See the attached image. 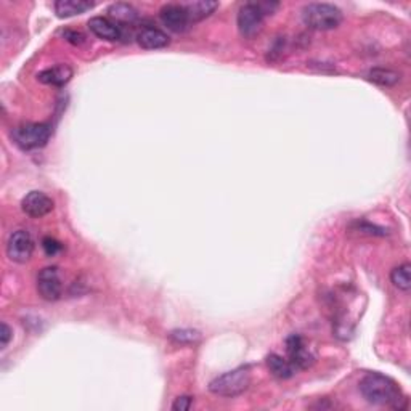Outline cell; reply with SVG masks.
Instances as JSON below:
<instances>
[{
  "label": "cell",
  "mask_w": 411,
  "mask_h": 411,
  "mask_svg": "<svg viewBox=\"0 0 411 411\" xmlns=\"http://www.w3.org/2000/svg\"><path fill=\"white\" fill-rule=\"evenodd\" d=\"M353 227H357L358 232L368 233V235H381V236L387 235V230H384V228L371 225V223H368V222H355L353 223Z\"/></svg>",
  "instance_id": "cell-22"
},
{
  "label": "cell",
  "mask_w": 411,
  "mask_h": 411,
  "mask_svg": "<svg viewBox=\"0 0 411 411\" xmlns=\"http://www.w3.org/2000/svg\"><path fill=\"white\" fill-rule=\"evenodd\" d=\"M21 209L26 216L42 219L54 211V201L42 191H30L21 201Z\"/></svg>",
  "instance_id": "cell-8"
},
{
  "label": "cell",
  "mask_w": 411,
  "mask_h": 411,
  "mask_svg": "<svg viewBox=\"0 0 411 411\" xmlns=\"http://www.w3.org/2000/svg\"><path fill=\"white\" fill-rule=\"evenodd\" d=\"M54 7L58 18H71L92 10L93 3L85 2V0H58V2H55Z\"/></svg>",
  "instance_id": "cell-16"
},
{
  "label": "cell",
  "mask_w": 411,
  "mask_h": 411,
  "mask_svg": "<svg viewBox=\"0 0 411 411\" xmlns=\"http://www.w3.org/2000/svg\"><path fill=\"white\" fill-rule=\"evenodd\" d=\"M42 247H44L45 254L50 256V257L56 256L61 249H63L61 243L56 241L55 238H50V236H47V238H44V240H42Z\"/></svg>",
  "instance_id": "cell-21"
},
{
  "label": "cell",
  "mask_w": 411,
  "mask_h": 411,
  "mask_svg": "<svg viewBox=\"0 0 411 411\" xmlns=\"http://www.w3.org/2000/svg\"><path fill=\"white\" fill-rule=\"evenodd\" d=\"M52 137V127L44 122L23 124L13 129L12 138L21 150L31 151L45 146Z\"/></svg>",
  "instance_id": "cell-4"
},
{
  "label": "cell",
  "mask_w": 411,
  "mask_h": 411,
  "mask_svg": "<svg viewBox=\"0 0 411 411\" xmlns=\"http://www.w3.org/2000/svg\"><path fill=\"white\" fill-rule=\"evenodd\" d=\"M12 328L7 323H2V326H0V347L5 348L8 346V342L12 341Z\"/></svg>",
  "instance_id": "cell-24"
},
{
  "label": "cell",
  "mask_w": 411,
  "mask_h": 411,
  "mask_svg": "<svg viewBox=\"0 0 411 411\" xmlns=\"http://www.w3.org/2000/svg\"><path fill=\"white\" fill-rule=\"evenodd\" d=\"M66 39H68L69 42H73V44H82L84 36L80 34V32H73V36H69L68 32H66Z\"/></svg>",
  "instance_id": "cell-25"
},
{
  "label": "cell",
  "mask_w": 411,
  "mask_h": 411,
  "mask_svg": "<svg viewBox=\"0 0 411 411\" xmlns=\"http://www.w3.org/2000/svg\"><path fill=\"white\" fill-rule=\"evenodd\" d=\"M74 71L69 65H56L54 68L44 69L42 73L37 74V79L41 80L42 84L47 85H55V87H63L73 78Z\"/></svg>",
  "instance_id": "cell-14"
},
{
  "label": "cell",
  "mask_w": 411,
  "mask_h": 411,
  "mask_svg": "<svg viewBox=\"0 0 411 411\" xmlns=\"http://www.w3.org/2000/svg\"><path fill=\"white\" fill-rule=\"evenodd\" d=\"M108 18L121 27H132V25H135L138 20V12L131 3L118 2L109 5Z\"/></svg>",
  "instance_id": "cell-13"
},
{
  "label": "cell",
  "mask_w": 411,
  "mask_h": 411,
  "mask_svg": "<svg viewBox=\"0 0 411 411\" xmlns=\"http://www.w3.org/2000/svg\"><path fill=\"white\" fill-rule=\"evenodd\" d=\"M191 405H193V399H191V397H188V395H181L174 401V405H172V410H174V411H188L191 408Z\"/></svg>",
  "instance_id": "cell-23"
},
{
  "label": "cell",
  "mask_w": 411,
  "mask_h": 411,
  "mask_svg": "<svg viewBox=\"0 0 411 411\" xmlns=\"http://www.w3.org/2000/svg\"><path fill=\"white\" fill-rule=\"evenodd\" d=\"M34 252V240L26 230H16L8 236L7 256L16 264H26Z\"/></svg>",
  "instance_id": "cell-6"
},
{
  "label": "cell",
  "mask_w": 411,
  "mask_h": 411,
  "mask_svg": "<svg viewBox=\"0 0 411 411\" xmlns=\"http://www.w3.org/2000/svg\"><path fill=\"white\" fill-rule=\"evenodd\" d=\"M135 39L138 42V45L146 50L164 49V47L169 45L170 42L169 36H167L162 30H159V27H155V26H143L142 30L137 32Z\"/></svg>",
  "instance_id": "cell-12"
},
{
  "label": "cell",
  "mask_w": 411,
  "mask_h": 411,
  "mask_svg": "<svg viewBox=\"0 0 411 411\" xmlns=\"http://www.w3.org/2000/svg\"><path fill=\"white\" fill-rule=\"evenodd\" d=\"M181 7L185 8L190 23H198L211 16L219 8V3L212 2V0H196V2L181 3Z\"/></svg>",
  "instance_id": "cell-15"
},
{
  "label": "cell",
  "mask_w": 411,
  "mask_h": 411,
  "mask_svg": "<svg viewBox=\"0 0 411 411\" xmlns=\"http://www.w3.org/2000/svg\"><path fill=\"white\" fill-rule=\"evenodd\" d=\"M400 73L387 68H373L368 71L366 74V79L370 80V82L381 85V87H392V85H397L400 82Z\"/></svg>",
  "instance_id": "cell-18"
},
{
  "label": "cell",
  "mask_w": 411,
  "mask_h": 411,
  "mask_svg": "<svg viewBox=\"0 0 411 411\" xmlns=\"http://www.w3.org/2000/svg\"><path fill=\"white\" fill-rule=\"evenodd\" d=\"M286 352H288V360L296 370H305V368L312 365V353L305 347L304 339L298 336V334H293V336L286 339Z\"/></svg>",
  "instance_id": "cell-9"
},
{
  "label": "cell",
  "mask_w": 411,
  "mask_h": 411,
  "mask_svg": "<svg viewBox=\"0 0 411 411\" xmlns=\"http://www.w3.org/2000/svg\"><path fill=\"white\" fill-rule=\"evenodd\" d=\"M264 12L259 7V3L249 2L245 3L238 12V30L240 34L246 39H252L262 31L264 26Z\"/></svg>",
  "instance_id": "cell-5"
},
{
  "label": "cell",
  "mask_w": 411,
  "mask_h": 411,
  "mask_svg": "<svg viewBox=\"0 0 411 411\" xmlns=\"http://www.w3.org/2000/svg\"><path fill=\"white\" fill-rule=\"evenodd\" d=\"M37 291H39L41 298L45 300H58L63 293V285H61L60 271L56 267H45L44 270H41L39 276H37Z\"/></svg>",
  "instance_id": "cell-7"
},
{
  "label": "cell",
  "mask_w": 411,
  "mask_h": 411,
  "mask_svg": "<svg viewBox=\"0 0 411 411\" xmlns=\"http://www.w3.org/2000/svg\"><path fill=\"white\" fill-rule=\"evenodd\" d=\"M161 23L164 25L167 30L172 32H185L190 26L188 15H186L185 8L177 3H169V5H164L159 12Z\"/></svg>",
  "instance_id": "cell-10"
},
{
  "label": "cell",
  "mask_w": 411,
  "mask_h": 411,
  "mask_svg": "<svg viewBox=\"0 0 411 411\" xmlns=\"http://www.w3.org/2000/svg\"><path fill=\"white\" fill-rule=\"evenodd\" d=\"M360 392L368 403L379 405V406H394V408L401 410L405 405L401 401L405 397L401 395L400 387L392 381L390 377L379 373H370L360 381Z\"/></svg>",
  "instance_id": "cell-1"
},
{
  "label": "cell",
  "mask_w": 411,
  "mask_h": 411,
  "mask_svg": "<svg viewBox=\"0 0 411 411\" xmlns=\"http://www.w3.org/2000/svg\"><path fill=\"white\" fill-rule=\"evenodd\" d=\"M267 366H269L271 375L278 379H289L296 373V368L291 365V362L278 355V353H271L267 357Z\"/></svg>",
  "instance_id": "cell-17"
},
{
  "label": "cell",
  "mask_w": 411,
  "mask_h": 411,
  "mask_svg": "<svg viewBox=\"0 0 411 411\" xmlns=\"http://www.w3.org/2000/svg\"><path fill=\"white\" fill-rule=\"evenodd\" d=\"M251 386V373L247 366H240L236 370H232L223 375L217 376L211 381L209 390L214 395L223 397V399H233V397L241 395Z\"/></svg>",
  "instance_id": "cell-3"
},
{
  "label": "cell",
  "mask_w": 411,
  "mask_h": 411,
  "mask_svg": "<svg viewBox=\"0 0 411 411\" xmlns=\"http://www.w3.org/2000/svg\"><path fill=\"white\" fill-rule=\"evenodd\" d=\"M411 265L410 264H401L395 267L390 274V281L395 288L400 291H410L411 288V276H410Z\"/></svg>",
  "instance_id": "cell-19"
},
{
  "label": "cell",
  "mask_w": 411,
  "mask_h": 411,
  "mask_svg": "<svg viewBox=\"0 0 411 411\" xmlns=\"http://www.w3.org/2000/svg\"><path fill=\"white\" fill-rule=\"evenodd\" d=\"M89 30L93 36H97L98 39L108 42L122 41L124 36L122 27L107 16H93L92 20L89 21Z\"/></svg>",
  "instance_id": "cell-11"
},
{
  "label": "cell",
  "mask_w": 411,
  "mask_h": 411,
  "mask_svg": "<svg viewBox=\"0 0 411 411\" xmlns=\"http://www.w3.org/2000/svg\"><path fill=\"white\" fill-rule=\"evenodd\" d=\"M169 336L177 344H196L201 337L199 333L193 331V329H175Z\"/></svg>",
  "instance_id": "cell-20"
},
{
  "label": "cell",
  "mask_w": 411,
  "mask_h": 411,
  "mask_svg": "<svg viewBox=\"0 0 411 411\" xmlns=\"http://www.w3.org/2000/svg\"><path fill=\"white\" fill-rule=\"evenodd\" d=\"M304 25L315 31H331L342 23V12L331 3H309L302 8Z\"/></svg>",
  "instance_id": "cell-2"
}]
</instances>
